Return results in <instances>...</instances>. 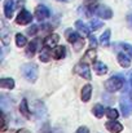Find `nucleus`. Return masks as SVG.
Wrapping results in <instances>:
<instances>
[{"label": "nucleus", "instance_id": "obj_36", "mask_svg": "<svg viewBox=\"0 0 132 133\" xmlns=\"http://www.w3.org/2000/svg\"><path fill=\"white\" fill-rule=\"evenodd\" d=\"M16 133H31V132L27 131V129H20V131H17Z\"/></svg>", "mask_w": 132, "mask_h": 133}, {"label": "nucleus", "instance_id": "obj_34", "mask_svg": "<svg viewBox=\"0 0 132 133\" xmlns=\"http://www.w3.org/2000/svg\"><path fill=\"white\" fill-rule=\"evenodd\" d=\"M42 133H52L51 131V128H49V124L47 123V124H44V127L42 128Z\"/></svg>", "mask_w": 132, "mask_h": 133}, {"label": "nucleus", "instance_id": "obj_5", "mask_svg": "<svg viewBox=\"0 0 132 133\" xmlns=\"http://www.w3.org/2000/svg\"><path fill=\"white\" fill-rule=\"evenodd\" d=\"M74 72H75L77 75H79L80 78L86 79V80H91V79H92L91 69H89V66H88V63L86 61L78 62V63L74 66Z\"/></svg>", "mask_w": 132, "mask_h": 133}, {"label": "nucleus", "instance_id": "obj_38", "mask_svg": "<svg viewBox=\"0 0 132 133\" xmlns=\"http://www.w3.org/2000/svg\"><path fill=\"white\" fill-rule=\"evenodd\" d=\"M56 1H60V3H66V1H69V0H56Z\"/></svg>", "mask_w": 132, "mask_h": 133}, {"label": "nucleus", "instance_id": "obj_33", "mask_svg": "<svg viewBox=\"0 0 132 133\" xmlns=\"http://www.w3.org/2000/svg\"><path fill=\"white\" fill-rule=\"evenodd\" d=\"M75 133H89V129H88V127H86V125H82V127H79L77 129Z\"/></svg>", "mask_w": 132, "mask_h": 133}, {"label": "nucleus", "instance_id": "obj_19", "mask_svg": "<svg viewBox=\"0 0 132 133\" xmlns=\"http://www.w3.org/2000/svg\"><path fill=\"white\" fill-rule=\"evenodd\" d=\"M14 85H16V83H14V80L12 78H1L0 79V88L1 89H9V90H12V89L14 88Z\"/></svg>", "mask_w": 132, "mask_h": 133}, {"label": "nucleus", "instance_id": "obj_18", "mask_svg": "<svg viewBox=\"0 0 132 133\" xmlns=\"http://www.w3.org/2000/svg\"><path fill=\"white\" fill-rule=\"evenodd\" d=\"M91 96H92V85L91 84H86L83 85V88L80 90V98L84 103H87L88 101L91 99Z\"/></svg>", "mask_w": 132, "mask_h": 133}, {"label": "nucleus", "instance_id": "obj_9", "mask_svg": "<svg viewBox=\"0 0 132 133\" xmlns=\"http://www.w3.org/2000/svg\"><path fill=\"white\" fill-rule=\"evenodd\" d=\"M16 8H17V4L14 0H5L4 1V16L10 19L13 17V12Z\"/></svg>", "mask_w": 132, "mask_h": 133}, {"label": "nucleus", "instance_id": "obj_1", "mask_svg": "<svg viewBox=\"0 0 132 133\" xmlns=\"http://www.w3.org/2000/svg\"><path fill=\"white\" fill-rule=\"evenodd\" d=\"M119 106H121V110H122V115L124 118L131 116V114H132V88H131V85H130V83L126 84V87H124L122 94H121Z\"/></svg>", "mask_w": 132, "mask_h": 133}, {"label": "nucleus", "instance_id": "obj_28", "mask_svg": "<svg viewBox=\"0 0 132 133\" xmlns=\"http://www.w3.org/2000/svg\"><path fill=\"white\" fill-rule=\"evenodd\" d=\"M35 103H36V110H35V115H36L38 118H40V115L45 114V107H44L43 102H40V101H36Z\"/></svg>", "mask_w": 132, "mask_h": 133}, {"label": "nucleus", "instance_id": "obj_32", "mask_svg": "<svg viewBox=\"0 0 132 133\" xmlns=\"http://www.w3.org/2000/svg\"><path fill=\"white\" fill-rule=\"evenodd\" d=\"M89 38V44L92 48H97V39H96V36L95 35H89L88 36Z\"/></svg>", "mask_w": 132, "mask_h": 133}, {"label": "nucleus", "instance_id": "obj_23", "mask_svg": "<svg viewBox=\"0 0 132 133\" xmlns=\"http://www.w3.org/2000/svg\"><path fill=\"white\" fill-rule=\"evenodd\" d=\"M110 35H111V31H110L109 29L105 30L104 34L101 35L100 42H101V44L104 45V46H109V45H110Z\"/></svg>", "mask_w": 132, "mask_h": 133}, {"label": "nucleus", "instance_id": "obj_6", "mask_svg": "<svg viewBox=\"0 0 132 133\" xmlns=\"http://www.w3.org/2000/svg\"><path fill=\"white\" fill-rule=\"evenodd\" d=\"M33 18H34V16H33L29 10L21 9V12H20V13L17 14V17H16V23H17V25H21V26L29 25V23L33 22Z\"/></svg>", "mask_w": 132, "mask_h": 133}, {"label": "nucleus", "instance_id": "obj_24", "mask_svg": "<svg viewBox=\"0 0 132 133\" xmlns=\"http://www.w3.org/2000/svg\"><path fill=\"white\" fill-rule=\"evenodd\" d=\"M16 45L18 48H23L25 45H27V38L23 34H16Z\"/></svg>", "mask_w": 132, "mask_h": 133}, {"label": "nucleus", "instance_id": "obj_27", "mask_svg": "<svg viewBox=\"0 0 132 133\" xmlns=\"http://www.w3.org/2000/svg\"><path fill=\"white\" fill-rule=\"evenodd\" d=\"M106 116L111 120H117L118 116H119V112H118V110H115L113 107H108L106 109Z\"/></svg>", "mask_w": 132, "mask_h": 133}, {"label": "nucleus", "instance_id": "obj_22", "mask_svg": "<svg viewBox=\"0 0 132 133\" xmlns=\"http://www.w3.org/2000/svg\"><path fill=\"white\" fill-rule=\"evenodd\" d=\"M51 58H52V53L49 52V48L44 46L42 49V52H40V54H39V59L42 62H44V63H47V62L51 61Z\"/></svg>", "mask_w": 132, "mask_h": 133}, {"label": "nucleus", "instance_id": "obj_11", "mask_svg": "<svg viewBox=\"0 0 132 133\" xmlns=\"http://www.w3.org/2000/svg\"><path fill=\"white\" fill-rule=\"evenodd\" d=\"M105 128H106L110 133H121L123 131V125H122L119 122L111 120V119H110L109 122L105 123Z\"/></svg>", "mask_w": 132, "mask_h": 133}, {"label": "nucleus", "instance_id": "obj_3", "mask_svg": "<svg viewBox=\"0 0 132 133\" xmlns=\"http://www.w3.org/2000/svg\"><path fill=\"white\" fill-rule=\"evenodd\" d=\"M126 85V80L122 75H113L105 82V89L109 93H115Z\"/></svg>", "mask_w": 132, "mask_h": 133}, {"label": "nucleus", "instance_id": "obj_4", "mask_svg": "<svg viewBox=\"0 0 132 133\" xmlns=\"http://www.w3.org/2000/svg\"><path fill=\"white\" fill-rule=\"evenodd\" d=\"M65 36H66L67 42H69L70 44H73L74 49H75L77 52H79V50L84 46V39H83L77 31H74V30H71V29H70V30H66Z\"/></svg>", "mask_w": 132, "mask_h": 133}, {"label": "nucleus", "instance_id": "obj_8", "mask_svg": "<svg viewBox=\"0 0 132 133\" xmlns=\"http://www.w3.org/2000/svg\"><path fill=\"white\" fill-rule=\"evenodd\" d=\"M95 14L104 19H110L113 17V10L108 5H97L95 9Z\"/></svg>", "mask_w": 132, "mask_h": 133}, {"label": "nucleus", "instance_id": "obj_29", "mask_svg": "<svg viewBox=\"0 0 132 133\" xmlns=\"http://www.w3.org/2000/svg\"><path fill=\"white\" fill-rule=\"evenodd\" d=\"M78 13H79L80 16L86 17V18H88V17H91V16H92V12H91V10L87 8V5H82V6H79Z\"/></svg>", "mask_w": 132, "mask_h": 133}, {"label": "nucleus", "instance_id": "obj_13", "mask_svg": "<svg viewBox=\"0 0 132 133\" xmlns=\"http://www.w3.org/2000/svg\"><path fill=\"white\" fill-rule=\"evenodd\" d=\"M58 42H60V36H58L57 34H51V35H48L47 38H44L43 46H47V48H49V49H51V48L57 46Z\"/></svg>", "mask_w": 132, "mask_h": 133}, {"label": "nucleus", "instance_id": "obj_21", "mask_svg": "<svg viewBox=\"0 0 132 133\" xmlns=\"http://www.w3.org/2000/svg\"><path fill=\"white\" fill-rule=\"evenodd\" d=\"M75 27H77V30H78L79 32H82L84 36H89V29H88V26L83 21L78 19V21L75 22Z\"/></svg>", "mask_w": 132, "mask_h": 133}, {"label": "nucleus", "instance_id": "obj_20", "mask_svg": "<svg viewBox=\"0 0 132 133\" xmlns=\"http://www.w3.org/2000/svg\"><path fill=\"white\" fill-rule=\"evenodd\" d=\"M92 114L97 118V119H101L104 116V114H106V109L101 105V103H96L93 107H92Z\"/></svg>", "mask_w": 132, "mask_h": 133}, {"label": "nucleus", "instance_id": "obj_26", "mask_svg": "<svg viewBox=\"0 0 132 133\" xmlns=\"http://www.w3.org/2000/svg\"><path fill=\"white\" fill-rule=\"evenodd\" d=\"M95 49H96V48H92V46H91V49L86 52V54H84V57H83L82 61H87L88 59V61H91V62L93 63L95 59H96V50H95Z\"/></svg>", "mask_w": 132, "mask_h": 133}, {"label": "nucleus", "instance_id": "obj_15", "mask_svg": "<svg viewBox=\"0 0 132 133\" xmlns=\"http://www.w3.org/2000/svg\"><path fill=\"white\" fill-rule=\"evenodd\" d=\"M66 53H67V50H66L65 45H57L52 50V56L54 59H64L66 57Z\"/></svg>", "mask_w": 132, "mask_h": 133}, {"label": "nucleus", "instance_id": "obj_14", "mask_svg": "<svg viewBox=\"0 0 132 133\" xmlns=\"http://www.w3.org/2000/svg\"><path fill=\"white\" fill-rule=\"evenodd\" d=\"M130 57H131V56L127 54L126 52H121V53H118V56H117L118 63H119L122 67L128 69V67L131 66V58H130Z\"/></svg>", "mask_w": 132, "mask_h": 133}, {"label": "nucleus", "instance_id": "obj_17", "mask_svg": "<svg viewBox=\"0 0 132 133\" xmlns=\"http://www.w3.org/2000/svg\"><path fill=\"white\" fill-rule=\"evenodd\" d=\"M108 66L104 63V62H100V61H95L93 62V71L97 74V75H105L108 74Z\"/></svg>", "mask_w": 132, "mask_h": 133}, {"label": "nucleus", "instance_id": "obj_25", "mask_svg": "<svg viewBox=\"0 0 132 133\" xmlns=\"http://www.w3.org/2000/svg\"><path fill=\"white\" fill-rule=\"evenodd\" d=\"M114 46H115V49H123V52H126L127 54H130L132 57V45L128 44V43H115L114 44Z\"/></svg>", "mask_w": 132, "mask_h": 133}, {"label": "nucleus", "instance_id": "obj_10", "mask_svg": "<svg viewBox=\"0 0 132 133\" xmlns=\"http://www.w3.org/2000/svg\"><path fill=\"white\" fill-rule=\"evenodd\" d=\"M0 38L4 45H8L10 43V29L5 25V22H1V30H0Z\"/></svg>", "mask_w": 132, "mask_h": 133}, {"label": "nucleus", "instance_id": "obj_16", "mask_svg": "<svg viewBox=\"0 0 132 133\" xmlns=\"http://www.w3.org/2000/svg\"><path fill=\"white\" fill-rule=\"evenodd\" d=\"M20 112H21V115H22L23 118H26V119H30V118H31V110H30V107H29V102H27L26 98H23V99L21 101V103H20Z\"/></svg>", "mask_w": 132, "mask_h": 133}, {"label": "nucleus", "instance_id": "obj_31", "mask_svg": "<svg viewBox=\"0 0 132 133\" xmlns=\"http://www.w3.org/2000/svg\"><path fill=\"white\" fill-rule=\"evenodd\" d=\"M38 31H39V26H36V25H31V26L27 29V35L34 36V35H35Z\"/></svg>", "mask_w": 132, "mask_h": 133}, {"label": "nucleus", "instance_id": "obj_2", "mask_svg": "<svg viewBox=\"0 0 132 133\" xmlns=\"http://www.w3.org/2000/svg\"><path fill=\"white\" fill-rule=\"evenodd\" d=\"M21 74L22 76L31 84H34L38 79V66L34 62H27L21 66Z\"/></svg>", "mask_w": 132, "mask_h": 133}, {"label": "nucleus", "instance_id": "obj_37", "mask_svg": "<svg viewBox=\"0 0 132 133\" xmlns=\"http://www.w3.org/2000/svg\"><path fill=\"white\" fill-rule=\"evenodd\" d=\"M130 85H131V88H132V71H131V74H130Z\"/></svg>", "mask_w": 132, "mask_h": 133}, {"label": "nucleus", "instance_id": "obj_7", "mask_svg": "<svg viewBox=\"0 0 132 133\" xmlns=\"http://www.w3.org/2000/svg\"><path fill=\"white\" fill-rule=\"evenodd\" d=\"M35 17L38 21H45L47 18L51 17V10L48 6H45L44 4H39L36 8H35Z\"/></svg>", "mask_w": 132, "mask_h": 133}, {"label": "nucleus", "instance_id": "obj_30", "mask_svg": "<svg viewBox=\"0 0 132 133\" xmlns=\"http://www.w3.org/2000/svg\"><path fill=\"white\" fill-rule=\"evenodd\" d=\"M89 26H91V29L92 30H98L100 27H102V22L101 21H98V19H92L91 21V23H89Z\"/></svg>", "mask_w": 132, "mask_h": 133}, {"label": "nucleus", "instance_id": "obj_35", "mask_svg": "<svg viewBox=\"0 0 132 133\" xmlns=\"http://www.w3.org/2000/svg\"><path fill=\"white\" fill-rule=\"evenodd\" d=\"M127 22H128V25L132 27V14H128V16H127Z\"/></svg>", "mask_w": 132, "mask_h": 133}, {"label": "nucleus", "instance_id": "obj_12", "mask_svg": "<svg viewBox=\"0 0 132 133\" xmlns=\"http://www.w3.org/2000/svg\"><path fill=\"white\" fill-rule=\"evenodd\" d=\"M38 48H39V39L38 38H34L29 44H27V48H26V56L29 57V58H33L34 56H35V53H36V50H38Z\"/></svg>", "mask_w": 132, "mask_h": 133}]
</instances>
